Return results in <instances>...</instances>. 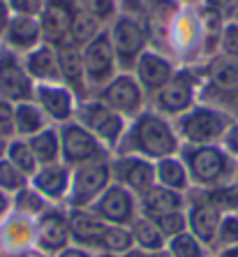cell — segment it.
Here are the masks:
<instances>
[{"label":"cell","mask_w":238,"mask_h":257,"mask_svg":"<svg viewBox=\"0 0 238 257\" xmlns=\"http://www.w3.org/2000/svg\"><path fill=\"white\" fill-rule=\"evenodd\" d=\"M127 167L123 172V181H125L130 188L134 190H148L150 188V181H153V169H150L148 162H141V160H130L125 162Z\"/></svg>","instance_id":"29"},{"label":"cell","mask_w":238,"mask_h":257,"mask_svg":"<svg viewBox=\"0 0 238 257\" xmlns=\"http://www.w3.org/2000/svg\"><path fill=\"white\" fill-rule=\"evenodd\" d=\"M109 179V169L104 165H86L77 172L74 183H72V199L74 204H86L90 197H95L102 190V186Z\"/></svg>","instance_id":"10"},{"label":"cell","mask_w":238,"mask_h":257,"mask_svg":"<svg viewBox=\"0 0 238 257\" xmlns=\"http://www.w3.org/2000/svg\"><path fill=\"white\" fill-rule=\"evenodd\" d=\"M42 28L40 19L35 17H10L5 33L0 37L3 47L14 51V54H28L35 47L42 44Z\"/></svg>","instance_id":"4"},{"label":"cell","mask_w":238,"mask_h":257,"mask_svg":"<svg viewBox=\"0 0 238 257\" xmlns=\"http://www.w3.org/2000/svg\"><path fill=\"white\" fill-rule=\"evenodd\" d=\"M104 100L120 111H134L139 107V86L130 77H120L109 84Z\"/></svg>","instance_id":"17"},{"label":"cell","mask_w":238,"mask_h":257,"mask_svg":"<svg viewBox=\"0 0 238 257\" xmlns=\"http://www.w3.org/2000/svg\"><path fill=\"white\" fill-rule=\"evenodd\" d=\"M58 67H60V72H63V77H65L70 84H74L77 88H81V84H79V77H81V63H79V58H77L74 51L63 49V51L58 54Z\"/></svg>","instance_id":"32"},{"label":"cell","mask_w":238,"mask_h":257,"mask_svg":"<svg viewBox=\"0 0 238 257\" xmlns=\"http://www.w3.org/2000/svg\"><path fill=\"white\" fill-rule=\"evenodd\" d=\"M35 241V222L28 215L14 213L7 215L0 222V243H3V252H19L28 250V245Z\"/></svg>","instance_id":"5"},{"label":"cell","mask_w":238,"mask_h":257,"mask_svg":"<svg viewBox=\"0 0 238 257\" xmlns=\"http://www.w3.org/2000/svg\"><path fill=\"white\" fill-rule=\"evenodd\" d=\"M33 188H35L42 197L58 199L67 190V169L60 165H42L33 174Z\"/></svg>","instance_id":"14"},{"label":"cell","mask_w":238,"mask_h":257,"mask_svg":"<svg viewBox=\"0 0 238 257\" xmlns=\"http://www.w3.org/2000/svg\"><path fill=\"white\" fill-rule=\"evenodd\" d=\"M0 252H3V243H0Z\"/></svg>","instance_id":"52"},{"label":"cell","mask_w":238,"mask_h":257,"mask_svg":"<svg viewBox=\"0 0 238 257\" xmlns=\"http://www.w3.org/2000/svg\"><path fill=\"white\" fill-rule=\"evenodd\" d=\"M12 206H14V211H17V213L28 215V218H35V215H40L44 211V197L35 190V188L26 186L24 190L17 192V197H14Z\"/></svg>","instance_id":"28"},{"label":"cell","mask_w":238,"mask_h":257,"mask_svg":"<svg viewBox=\"0 0 238 257\" xmlns=\"http://www.w3.org/2000/svg\"><path fill=\"white\" fill-rule=\"evenodd\" d=\"M10 211H12V199H10V195H7V192L0 190V222L10 215Z\"/></svg>","instance_id":"43"},{"label":"cell","mask_w":238,"mask_h":257,"mask_svg":"<svg viewBox=\"0 0 238 257\" xmlns=\"http://www.w3.org/2000/svg\"><path fill=\"white\" fill-rule=\"evenodd\" d=\"M104 245H107L109 250H127L132 243V236L127 232H123V229L113 227V229H107L104 232Z\"/></svg>","instance_id":"37"},{"label":"cell","mask_w":238,"mask_h":257,"mask_svg":"<svg viewBox=\"0 0 238 257\" xmlns=\"http://www.w3.org/2000/svg\"><path fill=\"white\" fill-rule=\"evenodd\" d=\"M97 30H100V21L93 19L90 14H86L84 10H77V17H74V24L70 30V40L72 42H93L97 37Z\"/></svg>","instance_id":"27"},{"label":"cell","mask_w":238,"mask_h":257,"mask_svg":"<svg viewBox=\"0 0 238 257\" xmlns=\"http://www.w3.org/2000/svg\"><path fill=\"white\" fill-rule=\"evenodd\" d=\"M70 229H72V234H74L79 241L104 239V232H107V227H104L100 220H95V218L88 215V213H81V211H72Z\"/></svg>","instance_id":"24"},{"label":"cell","mask_w":238,"mask_h":257,"mask_svg":"<svg viewBox=\"0 0 238 257\" xmlns=\"http://www.w3.org/2000/svg\"><path fill=\"white\" fill-rule=\"evenodd\" d=\"M215 84L224 90L238 88V65H224L215 72Z\"/></svg>","instance_id":"39"},{"label":"cell","mask_w":238,"mask_h":257,"mask_svg":"<svg viewBox=\"0 0 238 257\" xmlns=\"http://www.w3.org/2000/svg\"><path fill=\"white\" fill-rule=\"evenodd\" d=\"M5 158L12 162L24 176H28V179L40 169V162L35 160L33 151H30V146H28V139H10Z\"/></svg>","instance_id":"23"},{"label":"cell","mask_w":238,"mask_h":257,"mask_svg":"<svg viewBox=\"0 0 238 257\" xmlns=\"http://www.w3.org/2000/svg\"><path fill=\"white\" fill-rule=\"evenodd\" d=\"M28 146L33 151V156L40 165H54L56 158L60 153V142L58 135H56L51 127H44L42 132H37L28 139Z\"/></svg>","instance_id":"21"},{"label":"cell","mask_w":238,"mask_h":257,"mask_svg":"<svg viewBox=\"0 0 238 257\" xmlns=\"http://www.w3.org/2000/svg\"><path fill=\"white\" fill-rule=\"evenodd\" d=\"M125 257H146V255H143V252H139V250H132V252H127Z\"/></svg>","instance_id":"49"},{"label":"cell","mask_w":238,"mask_h":257,"mask_svg":"<svg viewBox=\"0 0 238 257\" xmlns=\"http://www.w3.org/2000/svg\"><path fill=\"white\" fill-rule=\"evenodd\" d=\"M171 252L173 257H203L201 245L190 234H176V239L171 243Z\"/></svg>","instance_id":"35"},{"label":"cell","mask_w":238,"mask_h":257,"mask_svg":"<svg viewBox=\"0 0 238 257\" xmlns=\"http://www.w3.org/2000/svg\"><path fill=\"white\" fill-rule=\"evenodd\" d=\"M190 222H192V229H194V234L199 239L213 241L215 232H217V225H220V213H217L213 206H208V204H199V206L192 209Z\"/></svg>","instance_id":"22"},{"label":"cell","mask_w":238,"mask_h":257,"mask_svg":"<svg viewBox=\"0 0 238 257\" xmlns=\"http://www.w3.org/2000/svg\"><path fill=\"white\" fill-rule=\"evenodd\" d=\"M180 125H183V135L190 142L203 144L210 142L222 132V118L217 114H213V111H208V109H199L194 114L185 116Z\"/></svg>","instance_id":"11"},{"label":"cell","mask_w":238,"mask_h":257,"mask_svg":"<svg viewBox=\"0 0 238 257\" xmlns=\"http://www.w3.org/2000/svg\"><path fill=\"white\" fill-rule=\"evenodd\" d=\"M10 7H7V0H0V37H3V33H5L7 24H10Z\"/></svg>","instance_id":"44"},{"label":"cell","mask_w":238,"mask_h":257,"mask_svg":"<svg viewBox=\"0 0 238 257\" xmlns=\"http://www.w3.org/2000/svg\"><path fill=\"white\" fill-rule=\"evenodd\" d=\"M132 236H134L143 248H153V250H157V248L162 245L160 229L155 227L153 222H148V220H139L137 225H134V234H132Z\"/></svg>","instance_id":"33"},{"label":"cell","mask_w":238,"mask_h":257,"mask_svg":"<svg viewBox=\"0 0 238 257\" xmlns=\"http://www.w3.org/2000/svg\"><path fill=\"white\" fill-rule=\"evenodd\" d=\"M236 19H238V12H236Z\"/></svg>","instance_id":"53"},{"label":"cell","mask_w":238,"mask_h":257,"mask_svg":"<svg viewBox=\"0 0 238 257\" xmlns=\"http://www.w3.org/2000/svg\"><path fill=\"white\" fill-rule=\"evenodd\" d=\"M157 179H160L167 188H185L187 186V183H185L183 165H180L178 160H171V158L160 160V165H157Z\"/></svg>","instance_id":"31"},{"label":"cell","mask_w":238,"mask_h":257,"mask_svg":"<svg viewBox=\"0 0 238 257\" xmlns=\"http://www.w3.org/2000/svg\"><path fill=\"white\" fill-rule=\"evenodd\" d=\"M139 77L148 88H160L169 81V74H171V67L164 58L155 54H143L139 58Z\"/></svg>","instance_id":"20"},{"label":"cell","mask_w":238,"mask_h":257,"mask_svg":"<svg viewBox=\"0 0 238 257\" xmlns=\"http://www.w3.org/2000/svg\"><path fill=\"white\" fill-rule=\"evenodd\" d=\"M185 227L183 215L178 213H164L160 215V229L164 234H180V229Z\"/></svg>","instance_id":"42"},{"label":"cell","mask_w":238,"mask_h":257,"mask_svg":"<svg viewBox=\"0 0 238 257\" xmlns=\"http://www.w3.org/2000/svg\"><path fill=\"white\" fill-rule=\"evenodd\" d=\"M14 130L19 139H30L44 130V111L33 100L14 104Z\"/></svg>","instance_id":"16"},{"label":"cell","mask_w":238,"mask_h":257,"mask_svg":"<svg viewBox=\"0 0 238 257\" xmlns=\"http://www.w3.org/2000/svg\"><path fill=\"white\" fill-rule=\"evenodd\" d=\"M88 120H90V127H95L97 135L109 139V142H113L120 135V130H123V120L113 111L102 107H93V111L88 114Z\"/></svg>","instance_id":"25"},{"label":"cell","mask_w":238,"mask_h":257,"mask_svg":"<svg viewBox=\"0 0 238 257\" xmlns=\"http://www.w3.org/2000/svg\"><path fill=\"white\" fill-rule=\"evenodd\" d=\"M14 257H44L42 252H35V250H24V252H19V255Z\"/></svg>","instance_id":"48"},{"label":"cell","mask_w":238,"mask_h":257,"mask_svg":"<svg viewBox=\"0 0 238 257\" xmlns=\"http://www.w3.org/2000/svg\"><path fill=\"white\" fill-rule=\"evenodd\" d=\"M153 257H171V255H167V252H157V255H153Z\"/></svg>","instance_id":"51"},{"label":"cell","mask_w":238,"mask_h":257,"mask_svg":"<svg viewBox=\"0 0 238 257\" xmlns=\"http://www.w3.org/2000/svg\"><path fill=\"white\" fill-rule=\"evenodd\" d=\"M26 72L30 74L33 81H40V84H51L56 77H58V54L54 51L51 44H40L33 51H28L24 58Z\"/></svg>","instance_id":"8"},{"label":"cell","mask_w":238,"mask_h":257,"mask_svg":"<svg viewBox=\"0 0 238 257\" xmlns=\"http://www.w3.org/2000/svg\"><path fill=\"white\" fill-rule=\"evenodd\" d=\"M137 146L148 156H169L176 149V139L169 125L157 116H143L134 132Z\"/></svg>","instance_id":"3"},{"label":"cell","mask_w":238,"mask_h":257,"mask_svg":"<svg viewBox=\"0 0 238 257\" xmlns=\"http://www.w3.org/2000/svg\"><path fill=\"white\" fill-rule=\"evenodd\" d=\"M100 213L111 222H127L132 215V199L123 188H109L100 202Z\"/></svg>","instance_id":"18"},{"label":"cell","mask_w":238,"mask_h":257,"mask_svg":"<svg viewBox=\"0 0 238 257\" xmlns=\"http://www.w3.org/2000/svg\"><path fill=\"white\" fill-rule=\"evenodd\" d=\"M33 100L44 114L51 116L54 120H67L72 114V97L67 93V88H63V86H54V84L35 86Z\"/></svg>","instance_id":"7"},{"label":"cell","mask_w":238,"mask_h":257,"mask_svg":"<svg viewBox=\"0 0 238 257\" xmlns=\"http://www.w3.org/2000/svg\"><path fill=\"white\" fill-rule=\"evenodd\" d=\"M224 257H238V248H233V250H229Z\"/></svg>","instance_id":"50"},{"label":"cell","mask_w":238,"mask_h":257,"mask_svg":"<svg viewBox=\"0 0 238 257\" xmlns=\"http://www.w3.org/2000/svg\"><path fill=\"white\" fill-rule=\"evenodd\" d=\"M0 47H3V44H0Z\"/></svg>","instance_id":"54"},{"label":"cell","mask_w":238,"mask_h":257,"mask_svg":"<svg viewBox=\"0 0 238 257\" xmlns=\"http://www.w3.org/2000/svg\"><path fill=\"white\" fill-rule=\"evenodd\" d=\"M86 74L93 81H102L109 77L113 65V47L109 35H97L93 42L86 47Z\"/></svg>","instance_id":"9"},{"label":"cell","mask_w":238,"mask_h":257,"mask_svg":"<svg viewBox=\"0 0 238 257\" xmlns=\"http://www.w3.org/2000/svg\"><path fill=\"white\" fill-rule=\"evenodd\" d=\"M226 146L233 151V153H238V125L231 127V132H229V137H226Z\"/></svg>","instance_id":"45"},{"label":"cell","mask_w":238,"mask_h":257,"mask_svg":"<svg viewBox=\"0 0 238 257\" xmlns=\"http://www.w3.org/2000/svg\"><path fill=\"white\" fill-rule=\"evenodd\" d=\"M192 100V84L187 77L171 79L160 93V104L167 111H183Z\"/></svg>","instance_id":"19"},{"label":"cell","mask_w":238,"mask_h":257,"mask_svg":"<svg viewBox=\"0 0 238 257\" xmlns=\"http://www.w3.org/2000/svg\"><path fill=\"white\" fill-rule=\"evenodd\" d=\"M35 95L33 79L26 72L24 60H19V54L0 47V100L5 102H28Z\"/></svg>","instance_id":"1"},{"label":"cell","mask_w":238,"mask_h":257,"mask_svg":"<svg viewBox=\"0 0 238 257\" xmlns=\"http://www.w3.org/2000/svg\"><path fill=\"white\" fill-rule=\"evenodd\" d=\"M26 186H28V176H24L7 158H3L0 160V190L7 195H17Z\"/></svg>","instance_id":"30"},{"label":"cell","mask_w":238,"mask_h":257,"mask_svg":"<svg viewBox=\"0 0 238 257\" xmlns=\"http://www.w3.org/2000/svg\"><path fill=\"white\" fill-rule=\"evenodd\" d=\"M35 243L47 252L60 250L67 243V225L60 213H44L35 225Z\"/></svg>","instance_id":"12"},{"label":"cell","mask_w":238,"mask_h":257,"mask_svg":"<svg viewBox=\"0 0 238 257\" xmlns=\"http://www.w3.org/2000/svg\"><path fill=\"white\" fill-rule=\"evenodd\" d=\"M77 0H47L40 14V28L47 44H63L70 40V30L77 17Z\"/></svg>","instance_id":"2"},{"label":"cell","mask_w":238,"mask_h":257,"mask_svg":"<svg viewBox=\"0 0 238 257\" xmlns=\"http://www.w3.org/2000/svg\"><path fill=\"white\" fill-rule=\"evenodd\" d=\"M190 167L196 181L213 183L220 179L222 169H224V156L217 149H196L190 156Z\"/></svg>","instance_id":"15"},{"label":"cell","mask_w":238,"mask_h":257,"mask_svg":"<svg viewBox=\"0 0 238 257\" xmlns=\"http://www.w3.org/2000/svg\"><path fill=\"white\" fill-rule=\"evenodd\" d=\"M47 0H7L10 14L12 17H35L40 19Z\"/></svg>","instance_id":"36"},{"label":"cell","mask_w":238,"mask_h":257,"mask_svg":"<svg viewBox=\"0 0 238 257\" xmlns=\"http://www.w3.org/2000/svg\"><path fill=\"white\" fill-rule=\"evenodd\" d=\"M60 151H63L67 162H81L97 153V142L81 125L70 123L60 132Z\"/></svg>","instance_id":"6"},{"label":"cell","mask_w":238,"mask_h":257,"mask_svg":"<svg viewBox=\"0 0 238 257\" xmlns=\"http://www.w3.org/2000/svg\"><path fill=\"white\" fill-rule=\"evenodd\" d=\"M220 241L222 243H238V218L229 215L220 225Z\"/></svg>","instance_id":"41"},{"label":"cell","mask_w":238,"mask_h":257,"mask_svg":"<svg viewBox=\"0 0 238 257\" xmlns=\"http://www.w3.org/2000/svg\"><path fill=\"white\" fill-rule=\"evenodd\" d=\"M111 37H113V47L118 49V54L125 56V58L137 56L143 49V42H146L143 28L130 17H120L118 21H116Z\"/></svg>","instance_id":"13"},{"label":"cell","mask_w":238,"mask_h":257,"mask_svg":"<svg viewBox=\"0 0 238 257\" xmlns=\"http://www.w3.org/2000/svg\"><path fill=\"white\" fill-rule=\"evenodd\" d=\"M58 257H86L81 250H65V252H60Z\"/></svg>","instance_id":"47"},{"label":"cell","mask_w":238,"mask_h":257,"mask_svg":"<svg viewBox=\"0 0 238 257\" xmlns=\"http://www.w3.org/2000/svg\"><path fill=\"white\" fill-rule=\"evenodd\" d=\"M77 3L86 14H90L97 21L111 19L116 14V5H118V0H77Z\"/></svg>","instance_id":"34"},{"label":"cell","mask_w":238,"mask_h":257,"mask_svg":"<svg viewBox=\"0 0 238 257\" xmlns=\"http://www.w3.org/2000/svg\"><path fill=\"white\" fill-rule=\"evenodd\" d=\"M7 144H10V139L0 135V160H3V158L7 156Z\"/></svg>","instance_id":"46"},{"label":"cell","mask_w":238,"mask_h":257,"mask_svg":"<svg viewBox=\"0 0 238 257\" xmlns=\"http://www.w3.org/2000/svg\"><path fill=\"white\" fill-rule=\"evenodd\" d=\"M222 49L229 56H238V24H229L222 30Z\"/></svg>","instance_id":"40"},{"label":"cell","mask_w":238,"mask_h":257,"mask_svg":"<svg viewBox=\"0 0 238 257\" xmlns=\"http://www.w3.org/2000/svg\"><path fill=\"white\" fill-rule=\"evenodd\" d=\"M107 257H109V255H107Z\"/></svg>","instance_id":"55"},{"label":"cell","mask_w":238,"mask_h":257,"mask_svg":"<svg viewBox=\"0 0 238 257\" xmlns=\"http://www.w3.org/2000/svg\"><path fill=\"white\" fill-rule=\"evenodd\" d=\"M0 135L7 139H12L17 135V130H14V104L5 100H0Z\"/></svg>","instance_id":"38"},{"label":"cell","mask_w":238,"mask_h":257,"mask_svg":"<svg viewBox=\"0 0 238 257\" xmlns=\"http://www.w3.org/2000/svg\"><path fill=\"white\" fill-rule=\"evenodd\" d=\"M146 206H148V211H153V213H173V211L180 206V197L178 195H173L171 190H167V188H153V190L146 192Z\"/></svg>","instance_id":"26"}]
</instances>
